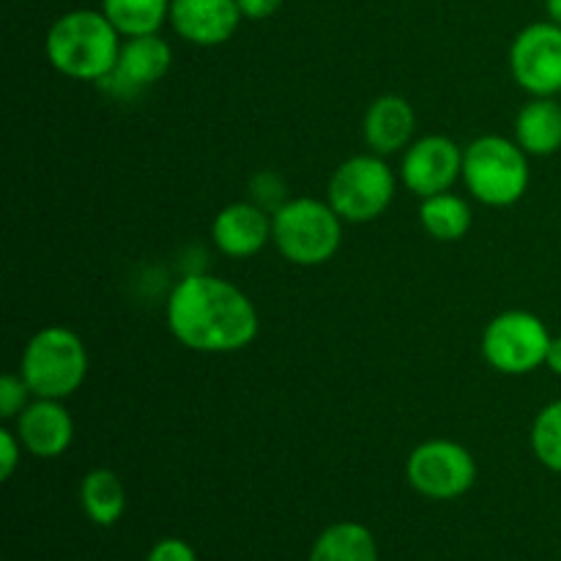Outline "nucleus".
<instances>
[{
	"label": "nucleus",
	"instance_id": "nucleus-16",
	"mask_svg": "<svg viewBox=\"0 0 561 561\" xmlns=\"http://www.w3.org/2000/svg\"><path fill=\"white\" fill-rule=\"evenodd\" d=\"M515 142L529 157H551L561 148V104L553 96H535L515 118Z\"/></svg>",
	"mask_w": 561,
	"mask_h": 561
},
{
	"label": "nucleus",
	"instance_id": "nucleus-10",
	"mask_svg": "<svg viewBox=\"0 0 561 561\" xmlns=\"http://www.w3.org/2000/svg\"><path fill=\"white\" fill-rule=\"evenodd\" d=\"M400 179L416 197L449 192L455 181L463 179V151L447 135H425L403 151Z\"/></svg>",
	"mask_w": 561,
	"mask_h": 561
},
{
	"label": "nucleus",
	"instance_id": "nucleus-28",
	"mask_svg": "<svg viewBox=\"0 0 561 561\" xmlns=\"http://www.w3.org/2000/svg\"><path fill=\"white\" fill-rule=\"evenodd\" d=\"M546 11H548V20L561 25V0H546Z\"/></svg>",
	"mask_w": 561,
	"mask_h": 561
},
{
	"label": "nucleus",
	"instance_id": "nucleus-15",
	"mask_svg": "<svg viewBox=\"0 0 561 561\" xmlns=\"http://www.w3.org/2000/svg\"><path fill=\"white\" fill-rule=\"evenodd\" d=\"M416 113L409 99L398 93H383L367 107L365 121H362V135H365L367 148L378 157H392V153L405 151L414 142Z\"/></svg>",
	"mask_w": 561,
	"mask_h": 561
},
{
	"label": "nucleus",
	"instance_id": "nucleus-4",
	"mask_svg": "<svg viewBox=\"0 0 561 561\" xmlns=\"http://www.w3.org/2000/svg\"><path fill=\"white\" fill-rule=\"evenodd\" d=\"M20 376L31 387L33 398H71L88 378L85 343L66 327L38 329L22 351Z\"/></svg>",
	"mask_w": 561,
	"mask_h": 561
},
{
	"label": "nucleus",
	"instance_id": "nucleus-8",
	"mask_svg": "<svg viewBox=\"0 0 561 561\" xmlns=\"http://www.w3.org/2000/svg\"><path fill=\"white\" fill-rule=\"evenodd\" d=\"M405 480L420 496L453 502L469 493L477 482V460L463 444L433 438L409 455Z\"/></svg>",
	"mask_w": 561,
	"mask_h": 561
},
{
	"label": "nucleus",
	"instance_id": "nucleus-21",
	"mask_svg": "<svg viewBox=\"0 0 561 561\" xmlns=\"http://www.w3.org/2000/svg\"><path fill=\"white\" fill-rule=\"evenodd\" d=\"M531 449H535V458L548 471L561 474V400L548 403L535 416V425H531Z\"/></svg>",
	"mask_w": 561,
	"mask_h": 561
},
{
	"label": "nucleus",
	"instance_id": "nucleus-27",
	"mask_svg": "<svg viewBox=\"0 0 561 561\" xmlns=\"http://www.w3.org/2000/svg\"><path fill=\"white\" fill-rule=\"evenodd\" d=\"M546 367L553 373V376H561V334L551 340V348H548Z\"/></svg>",
	"mask_w": 561,
	"mask_h": 561
},
{
	"label": "nucleus",
	"instance_id": "nucleus-20",
	"mask_svg": "<svg viewBox=\"0 0 561 561\" xmlns=\"http://www.w3.org/2000/svg\"><path fill=\"white\" fill-rule=\"evenodd\" d=\"M173 0H102V11L121 36H148L170 22Z\"/></svg>",
	"mask_w": 561,
	"mask_h": 561
},
{
	"label": "nucleus",
	"instance_id": "nucleus-25",
	"mask_svg": "<svg viewBox=\"0 0 561 561\" xmlns=\"http://www.w3.org/2000/svg\"><path fill=\"white\" fill-rule=\"evenodd\" d=\"M148 561H197V553L192 551L190 542L168 537V540L157 542V546L151 548Z\"/></svg>",
	"mask_w": 561,
	"mask_h": 561
},
{
	"label": "nucleus",
	"instance_id": "nucleus-24",
	"mask_svg": "<svg viewBox=\"0 0 561 561\" xmlns=\"http://www.w3.org/2000/svg\"><path fill=\"white\" fill-rule=\"evenodd\" d=\"M22 449L25 447H22L16 431L3 427V431H0V477H3V480H11V474L16 471V466H20V458H22Z\"/></svg>",
	"mask_w": 561,
	"mask_h": 561
},
{
	"label": "nucleus",
	"instance_id": "nucleus-7",
	"mask_svg": "<svg viewBox=\"0 0 561 561\" xmlns=\"http://www.w3.org/2000/svg\"><path fill=\"white\" fill-rule=\"evenodd\" d=\"M551 332L535 312H499L482 332V356L488 365L504 376H529L546 367Z\"/></svg>",
	"mask_w": 561,
	"mask_h": 561
},
{
	"label": "nucleus",
	"instance_id": "nucleus-22",
	"mask_svg": "<svg viewBox=\"0 0 561 561\" xmlns=\"http://www.w3.org/2000/svg\"><path fill=\"white\" fill-rule=\"evenodd\" d=\"M250 201L255 203V206H261L263 211L274 214L277 208H283L285 203L290 201L288 184H285L283 175L274 173V170H257L250 179Z\"/></svg>",
	"mask_w": 561,
	"mask_h": 561
},
{
	"label": "nucleus",
	"instance_id": "nucleus-6",
	"mask_svg": "<svg viewBox=\"0 0 561 561\" xmlns=\"http://www.w3.org/2000/svg\"><path fill=\"white\" fill-rule=\"evenodd\" d=\"M398 179L389 162L378 153H356L345 159L329 179L327 201L343 222L365 225L381 217L394 201Z\"/></svg>",
	"mask_w": 561,
	"mask_h": 561
},
{
	"label": "nucleus",
	"instance_id": "nucleus-14",
	"mask_svg": "<svg viewBox=\"0 0 561 561\" xmlns=\"http://www.w3.org/2000/svg\"><path fill=\"white\" fill-rule=\"evenodd\" d=\"M211 239L222 255L244 261L272 241V214L252 201L225 206L211 222Z\"/></svg>",
	"mask_w": 561,
	"mask_h": 561
},
{
	"label": "nucleus",
	"instance_id": "nucleus-2",
	"mask_svg": "<svg viewBox=\"0 0 561 561\" xmlns=\"http://www.w3.org/2000/svg\"><path fill=\"white\" fill-rule=\"evenodd\" d=\"M121 33L104 11L75 9L49 25L44 53L58 75L80 82H99L115 69Z\"/></svg>",
	"mask_w": 561,
	"mask_h": 561
},
{
	"label": "nucleus",
	"instance_id": "nucleus-1",
	"mask_svg": "<svg viewBox=\"0 0 561 561\" xmlns=\"http://www.w3.org/2000/svg\"><path fill=\"white\" fill-rule=\"evenodd\" d=\"M168 329L197 354H236L261 332L255 305L239 285L214 274H186L168 296Z\"/></svg>",
	"mask_w": 561,
	"mask_h": 561
},
{
	"label": "nucleus",
	"instance_id": "nucleus-12",
	"mask_svg": "<svg viewBox=\"0 0 561 561\" xmlns=\"http://www.w3.org/2000/svg\"><path fill=\"white\" fill-rule=\"evenodd\" d=\"M241 11L236 0H173L170 25L184 42L219 47L239 31Z\"/></svg>",
	"mask_w": 561,
	"mask_h": 561
},
{
	"label": "nucleus",
	"instance_id": "nucleus-13",
	"mask_svg": "<svg viewBox=\"0 0 561 561\" xmlns=\"http://www.w3.org/2000/svg\"><path fill=\"white\" fill-rule=\"evenodd\" d=\"M16 436L25 453L36 458H60L75 442V420L64 400L33 398L16 416Z\"/></svg>",
	"mask_w": 561,
	"mask_h": 561
},
{
	"label": "nucleus",
	"instance_id": "nucleus-26",
	"mask_svg": "<svg viewBox=\"0 0 561 561\" xmlns=\"http://www.w3.org/2000/svg\"><path fill=\"white\" fill-rule=\"evenodd\" d=\"M236 3H239L244 20H268L272 14H277L285 0H236Z\"/></svg>",
	"mask_w": 561,
	"mask_h": 561
},
{
	"label": "nucleus",
	"instance_id": "nucleus-9",
	"mask_svg": "<svg viewBox=\"0 0 561 561\" xmlns=\"http://www.w3.org/2000/svg\"><path fill=\"white\" fill-rule=\"evenodd\" d=\"M510 69L531 96L561 93V25L551 20L526 25L510 47Z\"/></svg>",
	"mask_w": 561,
	"mask_h": 561
},
{
	"label": "nucleus",
	"instance_id": "nucleus-23",
	"mask_svg": "<svg viewBox=\"0 0 561 561\" xmlns=\"http://www.w3.org/2000/svg\"><path fill=\"white\" fill-rule=\"evenodd\" d=\"M31 398L33 392L22 376L5 373V376L0 378V416H3V420H16V416L27 409Z\"/></svg>",
	"mask_w": 561,
	"mask_h": 561
},
{
	"label": "nucleus",
	"instance_id": "nucleus-19",
	"mask_svg": "<svg viewBox=\"0 0 561 561\" xmlns=\"http://www.w3.org/2000/svg\"><path fill=\"white\" fill-rule=\"evenodd\" d=\"M420 222L431 239L460 241L471 228V206L460 195L438 192V195L422 197Z\"/></svg>",
	"mask_w": 561,
	"mask_h": 561
},
{
	"label": "nucleus",
	"instance_id": "nucleus-11",
	"mask_svg": "<svg viewBox=\"0 0 561 561\" xmlns=\"http://www.w3.org/2000/svg\"><path fill=\"white\" fill-rule=\"evenodd\" d=\"M173 66V49L159 33L148 36H129L121 44V55L115 69L99 85L113 96H135L142 88L162 80Z\"/></svg>",
	"mask_w": 561,
	"mask_h": 561
},
{
	"label": "nucleus",
	"instance_id": "nucleus-5",
	"mask_svg": "<svg viewBox=\"0 0 561 561\" xmlns=\"http://www.w3.org/2000/svg\"><path fill=\"white\" fill-rule=\"evenodd\" d=\"M529 153L518 142L485 135L463 148V184L485 206H515L529 190Z\"/></svg>",
	"mask_w": 561,
	"mask_h": 561
},
{
	"label": "nucleus",
	"instance_id": "nucleus-3",
	"mask_svg": "<svg viewBox=\"0 0 561 561\" xmlns=\"http://www.w3.org/2000/svg\"><path fill=\"white\" fill-rule=\"evenodd\" d=\"M272 241L285 261L296 266H321L343 244V217L329 201L290 197L272 214Z\"/></svg>",
	"mask_w": 561,
	"mask_h": 561
},
{
	"label": "nucleus",
	"instance_id": "nucleus-18",
	"mask_svg": "<svg viewBox=\"0 0 561 561\" xmlns=\"http://www.w3.org/2000/svg\"><path fill=\"white\" fill-rule=\"evenodd\" d=\"M310 561H378L376 537L367 526L343 520L318 537Z\"/></svg>",
	"mask_w": 561,
	"mask_h": 561
},
{
	"label": "nucleus",
	"instance_id": "nucleus-17",
	"mask_svg": "<svg viewBox=\"0 0 561 561\" xmlns=\"http://www.w3.org/2000/svg\"><path fill=\"white\" fill-rule=\"evenodd\" d=\"M82 513L96 526L118 524L126 510V491L118 474L110 469H93L80 482Z\"/></svg>",
	"mask_w": 561,
	"mask_h": 561
}]
</instances>
